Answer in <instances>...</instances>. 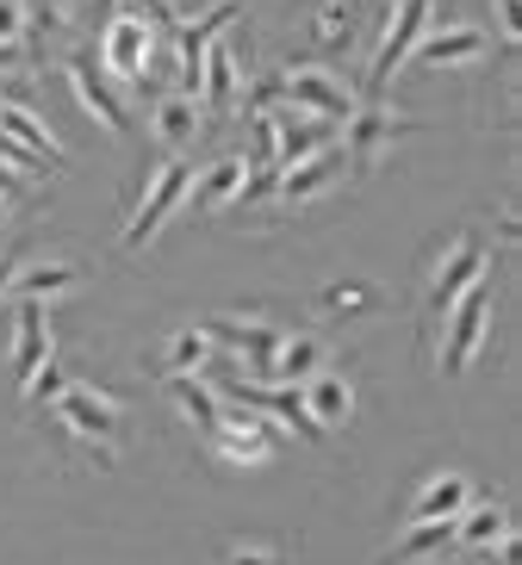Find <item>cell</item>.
<instances>
[{
  "label": "cell",
  "instance_id": "obj_22",
  "mask_svg": "<svg viewBox=\"0 0 522 565\" xmlns=\"http://www.w3.org/2000/svg\"><path fill=\"white\" fill-rule=\"evenodd\" d=\"M311 373H323V342L318 335H280V354H274L262 385H305Z\"/></svg>",
  "mask_w": 522,
  "mask_h": 565
},
{
  "label": "cell",
  "instance_id": "obj_25",
  "mask_svg": "<svg viewBox=\"0 0 522 565\" xmlns=\"http://www.w3.org/2000/svg\"><path fill=\"white\" fill-rule=\"evenodd\" d=\"M354 25H361V7H354V0H318V13H311L305 38H311L318 51H349Z\"/></svg>",
  "mask_w": 522,
  "mask_h": 565
},
{
  "label": "cell",
  "instance_id": "obj_8",
  "mask_svg": "<svg viewBox=\"0 0 522 565\" xmlns=\"http://www.w3.org/2000/svg\"><path fill=\"white\" fill-rule=\"evenodd\" d=\"M56 411H63V423H68V448H75V441H100V448H106V441L125 429V404L106 398L100 385H82V380L63 385Z\"/></svg>",
  "mask_w": 522,
  "mask_h": 565
},
{
  "label": "cell",
  "instance_id": "obj_5",
  "mask_svg": "<svg viewBox=\"0 0 522 565\" xmlns=\"http://www.w3.org/2000/svg\"><path fill=\"white\" fill-rule=\"evenodd\" d=\"M486 323H491V280H472L467 292H460L448 311H441V373H467V361L479 354V342H486Z\"/></svg>",
  "mask_w": 522,
  "mask_h": 565
},
{
  "label": "cell",
  "instance_id": "obj_9",
  "mask_svg": "<svg viewBox=\"0 0 522 565\" xmlns=\"http://www.w3.org/2000/svg\"><path fill=\"white\" fill-rule=\"evenodd\" d=\"M274 448H280V429H274L262 411H243V404H236V411H224L219 429H212V454H219V460H231V466H262Z\"/></svg>",
  "mask_w": 522,
  "mask_h": 565
},
{
  "label": "cell",
  "instance_id": "obj_35",
  "mask_svg": "<svg viewBox=\"0 0 522 565\" xmlns=\"http://www.w3.org/2000/svg\"><path fill=\"white\" fill-rule=\"evenodd\" d=\"M13 274H19V249H0V299L13 292Z\"/></svg>",
  "mask_w": 522,
  "mask_h": 565
},
{
  "label": "cell",
  "instance_id": "obj_34",
  "mask_svg": "<svg viewBox=\"0 0 522 565\" xmlns=\"http://www.w3.org/2000/svg\"><path fill=\"white\" fill-rule=\"evenodd\" d=\"M491 25H498V38H504L510 51H516V38H522V25H516V0H491Z\"/></svg>",
  "mask_w": 522,
  "mask_h": 565
},
{
  "label": "cell",
  "instance_id": "obj_10",
  "mask_svg": "<svg viewBox=\"0 0 522 565\" xmlns=\"http://www.w3.org/2000/svg\"><path fill=\"white\" fill-rule=\"evenodd\" d=\"M491 51V38H486V25H429V32L411 44V56L405 63L411 68H467V63H479V56Z\"/></svg>",
  "mask_w": 522,
  "mask_h": 565
},
{
  "label": "cell",
  "instance_id": "obj_33",
  "mask_svg": "<svg viewBox=\"0 0 522 565\" xmlns=\"http://www.w3.org/2000/svg\"><path fill=\"white\" fill-rule=\"evenodd\" d=\"M137 13L150 19L156 32H169V38H174V25H181V7H174V0H137Z\"/></svg>",
  "mask_w": 522,
  "mask_h": 565
},
{
  "label": "cell",
  "instance_id": "obj_12",
  "mask_svg": "<svg viewBox=\"0 0 522 565\" xmlns=\"http://www.w3.org/2000/svg\"><path fill=\"white\" fill-rule=\"evenodd\" d=\"M429 25H436V0H392V19H386V32H380V51H373V87L405 63L411 44H417Z\"/></svg>",
  "mask_w": 522,
  "mask_h": 565
},
{
  "label": "cell",
  "instance_id": "obj_36",
  "mask_svg": "<svg viewBox=\"0 0 522 565\" xmlns=\"http://www.w3.org/2000/svg\"><path fill=\"white\" fill-rule=\"evenodd\" d=\"M0 200H19V174L7 162H0Z\"/></svg>",
  "mask_w": 522,
  "mask_h": 565
},
{
  "label": "cell",
  "instance_id": "obj_24",
  "mask_svg": "<svg viewBox=\"0 0 522 565\" xmlns=\"http://www.w3.org/2000/svg\"><path fill=\"white\" fill-rule=\"evenodd\" d=\"M156 137L169 143V150H187L193 137H200V100L193 94H181V87H169L162 100H156Z\"/></svg>",
  "mask_w": 522,
  "mask_h": 565
},
{
  "label": "cell",
  "instance_id": "obj_7",
  "mask_svg": "<svg viewBox=\"0 0 522 565\" xmlns=\"http://www.w3.org/2000/svg\"><path fill=\"white\" fill-rule=\"evenodd\" d=\"M486 274H491V243L479 231L455 236V243L436 255V267H429V305H436V317L448 311L472 280H486Z\"/></svg>",
  "mask_w": 522,
  "mask_h": 565
},
{
  "label": "cell",
  "instance_id": "obj_11",
  "mask_svg": "<svg viewBox=\"0 0 522 565\" xmlns=\"http://www.w3.org/2000/svg\"><path fill=\"white\" fill-rule=\"evenodd\" d=\"M342 181H349V156H342V143H323V150L299 156L292 168H280V186H274V193L287 205H311Z\"/></svg>",
  "mask_w": 522,
  "mask_h": 565
},
{
  "label": "cell",
  "instance_id": "obj_29",
  "mask_svg": "<svg viewBox=\"0 0 522 565\" xmlns=\"http://www.w3.org/2000/svg\"><path fill=\"white\" fill-rule=\"evenodd\" d=\"M212 342H205V330L200 323H187V330H174V342H169V373H205V361H212Z\"/></svg>",
  "mask_w": 522,
  "mask_h": 565
},
{
  "label": "cell",
  "instance_id": "obj_14",
  "mask_svg": "<svg viewBox=\"0 0 522 565\" xmlns=\"http://www.w3.org/2000/svg\"><path fill=\"white\" fill-rule=\"evenodd\" d=\"M56 354V335H51V305L38 299H19V335H13V373L32 380L38 366Z\"/></svg>",
  "mask_w": 522,
  "mask_h": 565
},
{
  "label": "cell",
  "instance_id": "obj_37",
  "mask_svg": "<svg viewBox=\"0 0 522 565\" xmlns=\"http://www.w3.org/2000/svg\"><path fill=\"white\" fill-rule=\"evenodd\" d=\"M25 63V44H0V68H19Z\"/></svg>",
  "mask_w": 522,
  "mask_h": 565
},
{
  "label": "cell",
  "instance_id": "obj_30",
  "mask_svg": "<svg viewBox=\"0 0 522 565\" xmlns=\"http://www.w3.org/2000/svg\"><path fill=\"white\" fill-rule=\"evenodd\" d=\"M25 385H32V404H38V411H51V404L63 398V385H68V366H63V361H56V354H51V361L38 366V373H32V380H25Z\"/></svg>",
  "mask_w": 522,
  "mask_h": 565
},
{
  "label": "cell",
  "instance_id": "obj_13",
  "mask_svg": "<svg viewBox=\"0 0 522 565\" xmlns=\"http://www.w3.org/2000/svg\"><path fill=\"white\" fill-rule=\"evenodd\" d=\"M68 87H75V100L87 106V118L100 125V131H125L131 125V113H125V100H118V87L106 82L100 63H87V56H68Z\"/></svg>",
  "mask_w": 522,
  "mask_h": 565
},
{
  "label": "cell",
  "instance_id": "obj_4",
  "mask_svg": "<svg viewBox=\"0 0 522 565\" xmlns=\"http://www.w3.org/2000/svg\"><path fill=\"white\" fill-rule=\"evenodd\" d=\"M106 82H150L156 75V56H162V32H156L150 19L137 13V7H118V13H106Z\"/></svg>",
  "mask_w": 522,
  "mask_h": 565
},
{
  "label": "cell",
  "instance_id": "obj_20",
  "mask_svg": "<svg viewBox=\"0 0 522 565\" xmlns=\"http://www.w3.org/2000/svg\"><path fill=\"white\" fill-rule=\"evenodd\" d=\"M82 280V262H63V255H44V262H19L13 274V299H56V292H68V286Z\"/></svg>",
  "mask_w": 522,
  "mask_h": 565
},
{
  "label": "cell",
  "instance_id": "obj_19",
  "mask_svg": "<svg viewBox=\"0 0 522 565\" xmlns=\"http://www.w3.org/2000/svg\"><path fill=\"white\" fill-rule=\"evenodd\" d=\"M467 503H479V484L467 472H436L417 491V503H411V522H441V515H460Z\"/></svg>",
  "mask_w": 522,
  "mask_h": 565
},
{
  "label": "cell",
  "instance_id": "obj_6",
  "mask_svg": "<svg viewBox=\"0 0 522 565\" xmlns=\"http://www.w3.org/2000/svg\"><path fill=\"white\" fill-rule=\"evenodd\" d=\"M200 330H205L212 349L243 354V373H255V380H268L274 354H280V335H287V330H274L268 317H249V311H212Z\"/></svg>",
  "mask_w": 522,
  "mask_h": 565
},
{
  "label": "cell",
  "instance_id": "obj_31",
  "mask_svg": "<svg viewBox=\"0 0 522 565\" xmlns=\"http://www.w3.org/2000/svg\"><path fill=\"white\" fill-rule=\"evenodd\" d=\"M219 565H287V553L268 547V541H231Z\"/></svg>",
  "mask_w": 522,
  "mask_h": 565
},
{
  "label": "cell",
  "instance_id": "obj_1",
  "mask_svg": "<svg viewBox=\"0 0 522 565\" xmlns=\"http://www.w3.org/2000/svg\"><path fill=\"white\" fill-rule=\"evenodd\" d=\"M255 106H292V113H311V118H330V125H342V118L354 113V87L342 82L337 68L323 63H287L274 82L255 87Z\"/></svg>",
  "mask_w": 522,
  "mask_h": 565
},
{
  "label": "cell",
  "instance_id": "obj_38",
  "mask_svg": "<svg viewBox=\"0 0 522 565\" xmlns=\"http://www.w3.org/2000/svg\"><path fill=\"white\" fill-rule=\"evenodd\" d=\"M0 212H7V200H0Z\"/></svg>",
  "mask_w": 522,
  "mask_h": 565
},
{
  "label": "cell",
  "instance_id": "obj_32",
  "mask_svg": "<svg viewBox=\"0 0 522 565\" xmlns=\"http://www.w3.org/2000/svg\"><path fill=\"white\" fill-rule=\"evenodd\" d=\"M0 44H25V0H0Z\"/></svg>",
  "mask_w": 522,
  "mask_h": 565
},
{
  "label": "cell",
  "instance_id": "obj_21",
  "mask_svg": "<svg viewBox=\"0 0 522 565\" xmlns=\"http://www.w3.org/2000/svg\"><path fill=\"white\" fill-rule=\"evenodd\" d=\"M169 398L181 404V416L205 435V441H212V429H219V416H224V398H219V392H212L200 373H169Z\"/></svg>",
  "mask_w": 522,
  "mask_h": 565
},
{
  "label": "cell",
  "instance_id": "obj_28",
  "mask_svg": "<svg viewBox=\"0 0 522 565\" xmlns=\"http://www.w3.org/2000/svg\"><path fill=\"white\" fill-rule=\"evenodd\" d=\"M318 305L330 317H361V311H373V305H380V286H367V280H330L318 292Z\"/></svg>",
  "mask_w": 522,
  "mask_h": 565
},
{
  "label": "cell",
  "instance_id": "obj_3",
  "mask_svg": "<svg viewBox=\"0 0 522 565\" xmlns=\"http://www.w3.org/2000/svg\"><path fill=\"white\" fill-rule=\"evenodd\" d=\"M411 131H417V118H411V113L380 106V100H361L349 118H342V131H337L342 156H349V174H373L380 156H386L398 137H411Z\"/></svg>",
  "mask_w": 522,
  "mask_h": 565
},
{
  "label": "cell",
  "instance_id": "obj_16",
  "mask_svg": "<svg viewBox=\"0 0 522 565\" xmlns=\"http://www.w3.org/2000/svg\"><path fill=\"white\" fill-rule=\"evenodd\" d=\"M299 398H305V416H311L323 435L342 429V423L354 416V385L342 380V373H330V366H323V373H311V380L299 385Z\"/></svg>",
  "mask_w": 522,
  "mask_h": 565
},
{
  "label": "cell",
  "instance_id": "obj_27",
  "mask_svg": "<svg viewBox=\"0 0 522 565\" xmlns=\"http://www.w3.org/2000/svg\"><path fill=\"white\" fill-rule=\"evenodd\" d=\"M448 541H455V515H441V522H411V534L386 553V565H411V559H423V553H441Z\"/></svg>",
  "mask_w": 522,
  "mask_h": 565
},
{
  "label": "cell",
  "instance_id": "obj_18",
  "mask_svg": "<svg viewBox=\"0 0 522 565\" xmlns=\"http://www.w3.org/2000/svg\"><path fill=\"white\" fill-rule=\"evenodd\" d=\"M0 137H13V143H25L32 156H44L51 168L68 162V150L56 143V131L44 125V113H32L25 100H0Z\"/></svg>",
  "mask_w": 522,
  "mask_h": 565
},
{
  "label": "cell",
  "instance_id": "obj_26",
  "mask_svg": "<svg viewBox=\"0 0 522 565\" xmlns=\"http://www.w3.org/2000/svg\"><path fill=\"white\" fill-rule=\"evenodd\" d=\"M504 534H510L504 503H467V510L455 515V541H467V547H491V541H504Z\"/></svg>",
  "mask_w": 522,
  "mask_h": 565
},
{
  "label": "cell",
  "instance_id": "obj_2",
  "mask_svg": "<svg viewBox=\"0 0 522 565\" xmlns=\"http://www.w3.org/2000/svg\"><path fill=\"white\" fill-rule=\"evenodd\" d=\"M187 193H193V162L187 156H169L162 168H150V186H143L131 224L118 231V249H150L156 236H162V224L187 205Z\"/></svg>",
  "mask_w": 522,
  "mask_h": 565
},
{
  "label": "cell",
  "instance_id": "obj_15",
  "mask_svg": "<svg viewBox=\"0 0 522 565\" xmlns=\"http://www.w3.org/2000/svg\"><path fill=\"white\" fill-rule=\"evenodd\" d=\"M274 113V137H280V168H292L299 156L323 150V143H337L342 125H330V118H311V113H292V106H268Z\"/></svg>",
  "mask_w": 522,
  "mask_h": 565
},
{
  "label": "cell",
  "instance_id": "obj_17",
  "mask_svg": "<svg viewBox=\"0 0 522 565\" xmlns=\"http://www.w3.org/2000/svg\"><path fill=\"white\" fill-rule=\"evenodd\" d=\"M236 94H243V56H236V44L212 38L205 68H200V106H212V113H231Z\"/></svg>",
  "mask_w": 522,
  "mask_h": 565
},
{
  "label": "cell",
  "instance_id": "obj_23",
  "mask_svg": "<svg viewBox=\"0 0 522 565\" xmlns=\"http://www.w3.org/2000/svg\"><path fill=\"white\" fill-rule=\"evenodd\" d=\"M243 156H219L212 168H193V193L187 200H200L205 212H219V205H236V193H243Z\"/></svg>",
  "mask_w": 522,
  "mask_h": 565
}]
</instances>
